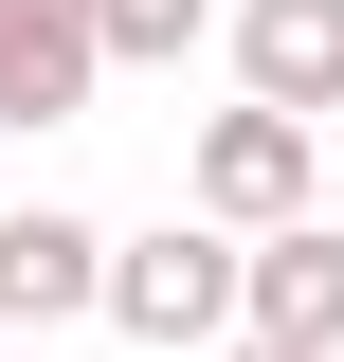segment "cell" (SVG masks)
Returning a JSON list of instances; mask_svg holds the SVG:
<instances>
[{"mask_svg":"<svg viewBox=\"0 0 344 362\" xmlns=\"http://www.w3.org/2000/svg\"><path fill=\"white\" fill-rule=\"evenodd\" d=\"M91 290H109V235H91V218H55V199H37V218L0 199V326H73Z\"/></svg>","mask_w":344,"mask_h":362,"instance_id":"cell-6","label":"cell"},{"mask_svg":"<svg viewBox=\"0 0 344 362\" xmlns=\"http://www.w3.org/2000/svg\"><path fill=\"white\" fill-rule=\"evenodd\" d=\"M91 308L127 326V344H217V326H236V235L217 218H164V235H109V290H91Z\"/></svg>","mask_w":344,"mask_h":362,"instance_id":"cell-1","label":"cell"},{"mask_svg":"<svg viewBox=\"0 0 344 362\" xmlns=\"http://www.w3.org/2000/svg\"><path fill=\"white\" fill-rule=\"evenodd\" d=\"M109 37H91V0H0V127H73Z\"/></svg>","mask_w":344,"mask_h":362,"instance_id":"cell-5","label":"cell"},{"mask_svg":"<svg viewBox=\"0 0 344 362\" xmlns=\"http://www.w3.org/2000/svg\"><path fill=\"white\" fill-rule=\"evenodd\" d=\"M308 181H326V127H290V109H217L200 163H181V199H200L217 235H272V218H308Z\"/></svg>","mask_w":344,"mask_h":362,"instance_id":"cell-2","label":"cell"},{"mask_svg":"<svg viewBox=\"0 0 344 362\" xmlns=\"http://www.w3.org/2000/svg\"><path fill=\"white\" fill-rule=\"evenodd\" d=\"M91 37H109V73H181L217 37V0H91Z\"/></svg>","mask_w":344,"mask_h":362,"instance_id":"cell-7","label":"cell"},{"mask_svg":"<svg viewBox=\"0 0 344 362\" xmlns=\"http://www.w3.org/2000/svg\"><path fill=\"white\" fill-rule=\"evenodd\" d=\"M236 362H344V344H236Z\"/></svg>","mask_w":344,"mask_h":362,"instance_id":"cell-8","label":"cell"},{"mask_svg":"<svg viewBox=\"0 0 344 362\" xmlns=\"http://www.w3.org/2000/svg\"><path fill=\"white\" fill-rule=\"evenodd\" d=\"M236 326H254V344H344V235L326 218L236 235Z\"/></svg>","mask_w":344,"mask_h":362,"instance_id":"cell-4","label":"cell"},{"mask_svg":"<svg viewBox=\"0 0 344 362\" xmlns=\"http://www.w3.org/2000/svg\"><path fill=\"white\" fill-rule=\"evenodd\" d=\"M236 90L290 127H344V0H236Z\"/></svg>","mask_w":344,"mask_h":362,"instance_id":"cell-3","label":"cell"}]
</instances>
